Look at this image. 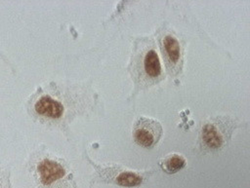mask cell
<instances>
[{
	"instance_id": "1",
	"label": "cell",
	"mask_w": 250,
	"mask_h": 188,
	"mask_svg": "<svg viewBox=\"0 0 250 188\" xmlns=\"http://www.w3.org/2000/svg\"><path fill=\"white\" fill-rule=\"evenodd\" d=\"M134 65L137 79L142 85H152L161 78V63L158 55L153 48L143 51L136 59Z\"/></svg>"
},
{
	"instance_id": "5",
	"label": "cell",
	"mask_w": 250,
	"mask_h": 188,
	"mask_svg": "<svg viewBox=\"0 0 250 188\" xmlns=\"http://www.w3.org/2000/svg\"><path fill=\"white\" fill-rule=\"evenodd\" d=\"M34 110L42 117L57 119L62 115L63 105L49 95H43L35 101Z\"/></svg>"
},
{
	"instance_id": "4",
	"label": "cell",
	"mask_w": 250,
	"mask_h": 188,
	"mask_svg": "<svg viewBox=\"0 0 250 188\" xmlns=\"http://www.w3.org/2000/svg\"><path fill=\"white\" fill-rule=\"evenodd\" d=\"M37 171L39 173L41 183L45 186L57 179L62 178L65 174L64 169L61 164L50 159H44L41 161L37 167Z\"/></svg>"
},
{
	"instance_id": "8",
	"label": "cell",
	"mask_w": 250,
	"mask_h": 188,
	"mask_svg": "<svg viewBox=\"0 0 250 188\" xmlns=\"http://www.w3.org/2000/svg\"><path fill=\"white\" fill-rule=\"evenodd\" d=\"M165 168L166 169L169 171V172H176L178 171L179 169H181L182 168L185 167L186 165V161L183 157L177 155V154H174L172 156H169L165 162Z\"/></svg>"
},
{
	"instance_id": "3",
	"label": "cell",
	"mask_w": 250,
	"mask_h": 188,
	"mask_svg": "<svg viewBox=\"0 0 250 188\" xmlns=\"http://www.w3.org/2000/svg\"><path fill=\"white\" fill-rule=\"evenodd\" d=\"M161 42L162 53L167 66L171 70H177L179 68L182 57L181 46L178 39L173 34H166Z\"/></svg>"
},
{
	"instance_id": "6",
	"label": "cell",
	"mask_w": 250,
	"mask_h": 188,
	"mask_svg": "<svg viewBox=\"0 0 250 188\" xmlns=\"http://www.w3.org/2000/svg\"><path fill=\"white\" fill-rule=\"evenodd\" d=\"M201 138L204 144L212 149H217L224 143V134L216 123L206 124L201 131Z\"/></svg>"
},
{
	"instance_id": "2",
	"label": "cell",
	"mask_w": 250,
	"mask_h": 188,
	"mask_svg": "<svg viewBox=\"0 0 250 188\" xmlns=\"http://www.w3.org/2000/svg\"><path fill=\"white\" fill-rule=\"evenodd\" d=\"M163 133L160 123L154 119L141 117L135 123L133 129L134 140L143 147L154 146Z\"/></svg>"
},
{
	"instance_id": "7",
	"label": "cell",
	"mask_w": 250,
	"mask_h": 188,
	"mask_svg": "<svg viewBox=\"0 0 250 188\" xmlns=\"http://www.w3.org/2000/svg\"><path fill=\"white\" fill-rule=\"evenodd\" d=\"M116 182L122 186H137L141 184L142 177L131 171H123L116 177Z\"/></svg>"
},
{
	"instance_id": "9",
	"label": "cell",
	"mask_w": 250,
	"mask_h": 188,
	"mask_svg": "<svg viewBox=\"0 0 250 188\" xmlns=\"http://www.w3.org/2000/svg\"><path fill=\"white\" fill-rule=\"evenodd\" d=\"M0 188H1V187H0Z\"/></svg>"
}]
</instances>
